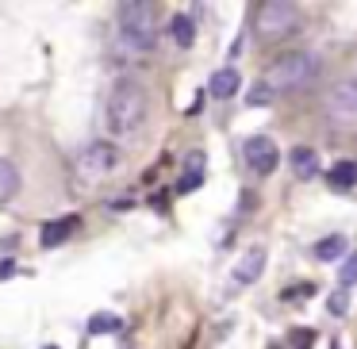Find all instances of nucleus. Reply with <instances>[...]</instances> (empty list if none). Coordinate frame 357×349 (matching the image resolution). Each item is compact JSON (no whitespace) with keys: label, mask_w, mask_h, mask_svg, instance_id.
<instances>
[{"label":"nucleus","mask_w":357,"mask_h":349,"mask_svg":"<svg viewBox=\"0 0 357 349\" xmlns=\"http://www.w3.org/2000/svg\"><path fill=\"white\" fill-rule=\"evenodd\" d=\"M150 123V93L139 81H119L104 100V131L116 142H135Z\"/></svg>","instance_id":"obj_1"},{"label":"nucleus","mask_w":357,"mask_h":349,"mask_svg":"<svg viewBox=\"0 0 357 349\" xmlns=\"http://www.w3.org/2000/svg\"><path fill=\"white\" fill-rule=\"evenodd\" d=\"M319 70H323L319 54H311V50H288V54H280L277 62L265 70L261 85H269L273 96L300 93V88H307L311 81L319 77Z\"/></svg>","instance_id":"obj_2"},{"label":"nucleus","mask_w":357,"mask_h":349,"mask_svg":"<svg viewBox=\"0 0 357 349\" xmlns=\"http://www.w3.org/2000/svg\"><path fill=\"white\" fill-rule=\"evenodd\" d=\"M158 31H162V20H158L154 4H123L119 8V35L131 50H154Z\"/></svg>","instance_id":"obj_3"},{"label":"nucleus","mask_w":357,"mask_h":349,"mask_svg":"<svg viewBox=\"0 0 357 349\" xmlns=\"http://www.w3.org/2000/svg\"><path fill=\"white\" fill-rule=\"evenodd\" d=\"M254 31L265 42H280L292 31H300V8L284 0H261L254 8Z\"/></svg>","instance_id":"obj_4"},{"label":"nucleus","mask_w":357,"mask_h":349,"mask_svg":"<svg viewBox=\"0 0 357 349\" xmlns=\"http://www.w3.org/2000/svg\"><path fill=\"white\" fill-rule=\"evenodd\" d=\"M123 165V154H119L116 142H89V146L77 150V157H73V173H77L85 185H96V180L112 177V173Z\"/></svg>","instance_id":"obj_5"},{"label":"nucleus","mask_w":357,"mask_h":349,"mask_svg":"<svg viewBox=\"0 0 357 349\" xmlns=\"http://www.w3.org/2000/svg\"><path fill=\"white\" fill-rule=\"evenodd\" d=\"M323 108H326V119H331V123L354 127V123H357V77L338 81V85L326 93Z\"/></svg>","instance_id":"obj_6"},{"label":"nucleus","mask_w":357,"mask_h":349,"mask_svg":"<svg viewBox=\"0 0 357 349\" xmlns=\"http://www.w3.org/2000/svg\"><path fill=\"white\" fill-rule=\"evenodd\" d=\"M242 157H246V165L257 173V177H269V173L280 165V150H277V142H273L269 134H254V139H246Z\"/></svg>","instance_id":"obj_7"},{"label":"nucleus","mask_w":357,"mask_h":349,"mask_svg":"<svg viewBox=\"0 0 357 349\" xmlns=\"http://www.w3.org/2000/svg\"><path fill=\"white\" fill-rule=\"evenodd\" d=\"M81 226V219L77 215H62V219H50V223H43V231H39V246L43 249H54V246H62L66 238H70L73 231Z\"/></svg>","instance_id":"obj_8"},{"label":"nucleus","mask_w":357,"mask_h":349,"mask_svg":"<svg viewBox=\"0 0 357 349\" xmlns=\"http://www.w3.org/2000/svg\"><path fill=\"white\" fill-rule=\"evenodd\" d=\"M261 272H265V249L261 246L246 249V254L234 261V280H238V284H254Z\"/></svg>","instance_id":"obj_9"},{"label":"nucleus","mask_w":357,"mask_h":349,"mask_svg":"<svg viewBox=\"0 0 357 349\" xmlns=\"http://www.w3.org/2000/svg\"><path fill=\"white\" fill-rule=\"evenodd\" d=\"M288 162H292V169H296V177H300V180H311L319 173V154L311 146H296L292 154H288Z\"/></svg>","instance_id":"obj_10"},{"label":"nucleus","mask_w":357,"mask_h":349,"mask_svg":"<svg viewBox=\"0 0 357 349\" xmlns=\"http://www.w3.org/2000/svg\"><path fill=\"white\" fill-rule=\"evenodd\" d=\"M326 185L334 188V192H349V188L357 185V165L354 162H338L326 169Z\"/></svg>","instance_id":"obj_11"},{"label":"nucleus","mask_w":357,"mask_h":349,"mask_svg":"<svg viewBox=\"0 0 357 349\" xmlns=\"http://www.w3.org/2000/svg\"><path fill=\"white\" fill-rule=\"evenodd\" d=\"M238 93V70H219L215 77H211V96H219V100H231V96Z\"/></svg>","instance_id":"obj_12"},{"label":"nucleus","mask_w":357,"mask_h":349,"mask_svg":"<svg viewBox=\"0 0 357 349\" xmlns=\"http://www.w3.org/2000/svg\"><path fill=\"white\" fill-rule=\"evenodd\" d=\"M16 192H20V169L0 157V203H8Z\"/></svg>","instance_id":"obj_13"},{"label":"nucleus","mask_w":357,"mask_h":349,"mask_svg":"<svg viewBox=\"0 0 357 349\" xmlns=\"http://www.w3.org/2000/svg\"><path fill=\"white\" fill-rule=\"evenodd\" d=\"M342 254H346V238H342V234H331V238L315 242V257H319V261H338Z\"/></svg>","instance_id":"obj_14"},{"label":"nucleus","mask_w":357,"mask_h":349,"mask_svg":"<svg viewBox=\"0 0 357 349\" xmlns=\"http://www.w3.org/2000/svg\"><path fill=\"white\" fill-rule=\"evenodd\" d=\"M169 31H173V39H177V47H192V39H196V24H192V16H173Z\"/></svg>","instance_id":"obj_15"},{"label":"nucleus","mask_w":357,"mask_h":349,"mask_svg":"<svg viewBox=\"0 0 357 349\" xmlns=\"http://www.w3.org/2000/svg\"><path fill=\"white\" fill-rule=\"evenodd\" d=\"M119 326H123V318L112 315V311H96V315L89 318V334H116Z\"/></svg>","instance_id":"obj_16"},{"label":"nucleus","mask_w":357,"mask_h":349,"mask_svg":"<svg viewBox=\"0 0 357 349\" xmlns=\"http://www.w3.org/2000/svg\"><path fill=\"white\" fill-rule=\"evenodd\" d=\"M338 284H342V288L357 284V254H349L346 261H342V269H338Z\"/></svg>","instance_id":"obj_17"},{"label":"nucleus","mask_w":357,"mask_h":349,"mask_svg":"<svg viewBox=\"0 0 357 349\" xmlns=\"http://www.w3.org/2000/svg\"><path fill=\"white\" fill-rule=\"evenodd\" d=\"M269 100H277V96L269 93V85H254V88H250V104H254V108H257V104H269Z\"/></svg>","instance_id":"obj_18"},{"label":"nucleus","mask_w":357,"mask_h":349,"mask_svg":"<svg viewBox=\"0 0 357 349\" xmlns=\"http://www.w3.org/2000/svg\"><path fill=\"white\" fill-rule=\"evenodd\" d=\"M204 162H208V157H204V150H196V154H188V173H196V177H204Z\"/></svg>","instance_id":"obj_19"},{"label":"nucleus","mask_w":357,"mask_h":349,"mask_svg":"<svg viewBox=\"0 0 357 349\" xmlns=\"http://www.w3.org/2000/svg\"><path fill=\"white\" fill-rule=\"evenodd\" d=\"M200 180H204V177H196V173H185V177L177 180V192H192V188L200 185Z\"/></svg>","instance_id":"obj_20"},{"label":"nucleus","mask_w":357,"mask_h":349,"mask_svg":"<svg viewBox=\"0 0 357 349\" xmlns=\"http://www.w3.org/2000/svg\"><path fill=\"white\" fill-rule=\"evenodd\" d=\"M346 307H349V303H346V292H334V295H331V311H334V315H346Z\"/></svg>","instance_id":"obj_21"},{"label":"nucleus","mask_w":357,"mask_h":349,"mask_svg":"<svg viewBox=\"0 0 357 349\" xmlns=\"http://www.w3.org/2000/svg\"><path fill=\"white\" fill-rule=\"evenodd\" d=\"M47 349H54V346H47Z\"/></svg>","instance_id":"obj_22"}]
</instances>
